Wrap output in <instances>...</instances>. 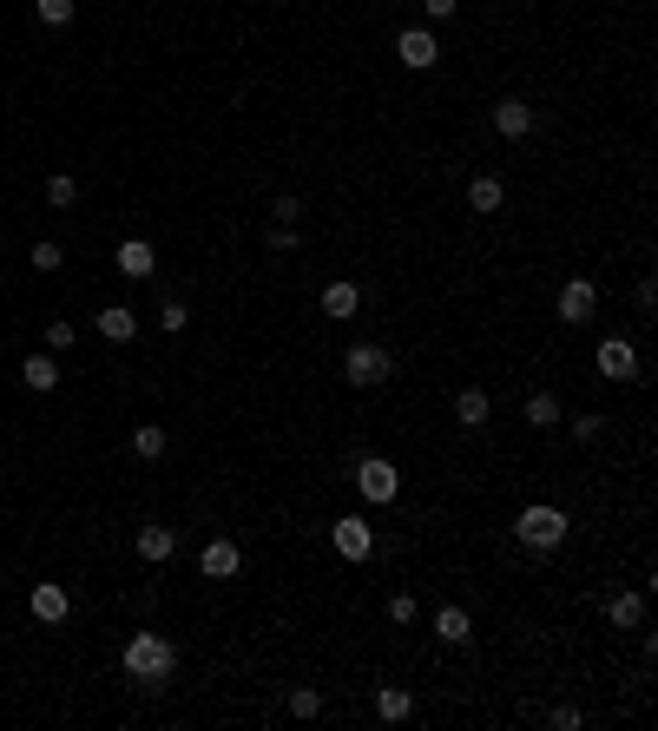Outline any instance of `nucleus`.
<instances>
[{
    "mask_svg": "<svg viewBox=\"0 0 658 731\" xmlns=\"http://www.w3.org/2000/svg\"><path fill=\"white\" fill-rule=\"evenodd\" d=\"M599 435H606V415H580L573 422V442H599Z\"/></svg>",
    "mask_w": 658,
    "mask_h": 731,
    "instance_id": "33",
    "label": "nucleus"
},
{
    "mask_svg": "<svg viewBox=\"0 0 658 731\" xmlns=\"http://www.w3.org/2000/svg\"><path fill=\"white\" fill-rule=\"evenodd\" d=\"M27 613H33V620H40V626H60L66 613H73V593H66L60 580H40V587L27 593Z\"/></svg>",
    "mask_w": 658,
    "mask_h": 731,
    "instance_id": "8",
    "label": "nucleus"
},
{
    "mask_svg": "<svg viewBox=\"0 0 658 731\" xmlns=\"http://www.w3.org/2000/svg\"><path fill=\"white\" fill-rule=\"evenodd\" d=\"M520 415H527V429H560V396L553 389H533Z\"/></svg>",
    "mask_w": 658,
    "mask_h": 731,
    "instance_id": "21",
    "label": "nucleus"
},
{
    "mask_svg": "<svg viewBox=\"0 0 658 731\" xmlns=\"http://www.w3.org/2000/svg\"><path fill=\"white\" fill-rule=\"evenodd\" d=\"M112 264H119V277H126V284H145V277L158 271V251L145 238H126L119 244V257H112Z\"/></svg>",
    "mask_w": 658,
    "mask_h": 731,
    "instance_id": "11",
    "label": "nucleus"
},
{
    "mask_svg": "<svg viewBox=\"0 0 658 731\" xmlns=\"http://www.w3.org/2000/svg\"><path fill=\"white\" fill-rule=\"evenodd\" d=\"M237 567H244L237 541H204V547H198V573H204V580H231Z\"/></svg>",
    "mask_w": 658,
    "mask_h": 731,
    "instance_id": "12",
    "label": "nucleus"
},
{
    "mask_svg": "<svg viewBox=\"0 0 658 731\" xmlns=\"http://www.w3.org/2000/svg\"><path fill=\"white\" fill-rule=\"evenodd\" d=\"M415 613H422V606H415V593H395V600H389V620L395 626H415Z\"/></svg>",
    "mask_w": 658,
    "mask_h": 731,
    "instance_id": "32",
    "label": "nucleus"
},
{
    "mask_svg": "<svg viewBox=\"0 0 658 731\" xmlns=\"http://www.w3.org/2000/svg\"><path fill=\"white\" fill-rule=\"evenodd\" d=\"M435 639L441 646H474V620L461 613V606H441L435 613Z\"/></svg>",
    "mask_w": 658,
    "mask_h": 731,
    "instance_id": "18",
    "label": "nucleus"
},
{
    "mask_svg": "<svg viewBox=\"0 0 658 731\" xmlns=\"http://www.w3.org/2000/svg\"><path fill=\"white\" fill-rule=\"evenodd\" d=\"M494 132H501V139H527L533 132V106L527 99H501V106H494Z\"/></svg>",
    "mask_w": 658,
    "mask_h": 731,
    "instance_id": "14",
    "label": "nucleus"
},
{
    "mask_svg": "<svg viewBox=\"0 0 658 731\" xmlns=\"http://www.w3.org/2000/svg\"><path fill=\"white\" fill-rule=\"evenodd\" d=\"M547 725H553V731H580V705H553Z\"/></svg>",
    "mask_w": 658,
    "mask_h": 731,
    "instance_id": "34",
    "label": "nucleus"
},
{
    "mask_svg": "<svg viewBox=\"0 0 658 731\" xmlns=\"http://www.w3.org/2000/svg\"><path fill=\"white\" fill-rule=\"evenodd\" d=\"M165 448H172V435L158 429V422H139V429H132V455H139V461H158Z\"/></svg>",
    "mask_w": 658,
    "mask_h": 731,
    "instance_id": "23",
    "label": "nucleus"
},
{
    "mask_svg": "<svg viewBox=\"0 0 658 731\" xmlns=\"http://www.w3.org/2000/svg\"><path fill=\"white\" fill-rule=\"evenodd\" d=\"M356 494H362V501H376V508L402 501V468H395L389 455H362L356 461Z\"/></svg>",
    "mask_w": 658,
    "mask_h": 731,
    "instance_id": "3",
    "label": "nucleus"
},
{
    "mask_svg": "<svg viewBox=\"0 0 658 731\" xmlns=\"http://www.w3.org/2000/svg\"><path fill=\"white\" fill-rule=\"evenodd\" d=\"M395 60H402L408 73H428V66L441 60V40L428 27H402V33H395Z\"/></svg>",
    "mask_w": 658,
    "mask_h": 731,
    "instance_id": "6",
    "label": "nucleus"
},
{
    "mask_svg": "<svg viewBox=\"0 0 658 731\" xmlns=\"http://www.w3.org/2000/svg\"><path fill=\"white\" fill-rule=\"evenodd\" d=\"M93 323H99V336H106V343H132V336H139V310H132V303H106Z\"/></svg>",
    "mask_w": 658,
    "mask_h": 731,
    "instance_id": "13",
    "label": "nucleus"
},
{
    "mask_svg": "<svg viewBox=\"0 0 658 731\" xmlns=\"http://www.w3.org/2000/svg\"><path fill=\"white\" fill-rule=\"evenodd\" d=\"M566 508H553V501H533V508H520L514 521V541L533 547V554H553V547H566Z\"/></svg>",
    "mask_w": 658,
    "mask_h": 731,
    "instance_id": "2",
    "label": "nucleus"
},
{
    "mask_svg": "<svg viewBox=\"0 0 658 731\" xmlns=\"http://www.w3.org/2000/svg\"><path fill=\"white\" fill-rule=\"evenodd\" d=\"M329 547H336L343 560H356V567H362V560L376 554V527L362 521V514H336V521H329Z\"/></svg>",
    "mask_w": 658,
    "mask_h": 731,
    "instance_id": "5",
    "label": "nucleus"
},
{
    "mask_svg": "<svg viewBox=\"0 0 658 731\" xmlns=\"http://www.w3.org/2000/svg\"><path fill=\"white\" fill-rule=\"evenodd\" d=\"M60 264H66V251H60L53 238H40V244H33V271H60Z\"/></svg>",
    "mask_w": 658,
    "mask_h": 731,
    "instance_id": "30",
    "label": "nucleus"
},
{
    "mask_svg": "<svg viewBox=\"0 0 658 731\" xmlns=\"http://www.w3.org/2000/svg\"><path fill=\"white\" fill-rule=\"evenodd\" d=\"M270 251H277V257H290V251H303V231H297V224H270Z\"/></svg>",
    "mask_w": 658,
    "mask_h": 731,
    "instance_id": "28",
    "label": "nucleus"
},
{
    "mask_svg": "<svg viewBox=\"0 0 658 731\" xmlns=\"http://www.w3.org/2000/svg\"><path fill=\"white\" fill-rule=\"evenodd\" d=\"M422 14H428V20H455L461 0H422Z\"/></svg>",
    "mask_w": 658,
    "mask_h": 731,
    "instance_id": "35",
    "label": "nucleus"
},
{
    "mask_svg": "<svg viewBox=\"0 0 658 731\" xmlns=\"http://www.w3.org/2000/svg\"><path fill=\"white\" fill-rule=\"evenodd\" d=\"M501 205H507V185H501V178H474V185H468V211H474V218H494Z\"/></svg>",
    "mask_w": 658,
    "mask_h": 731,
    "instance_id": "19",
    "label": "nucleus"
},
{
    "mask_svg": "<svg viewBox=\"0 0 658 731\" xmlns=\"http://www.w3.org/2000/svg\"><path fill=\"white\" fill-rule=\"evenodd\" d=\"M185 323H191V303L185 297H165V303H158V330H165V336H178Z\"/></svg>",
    "mask_w": 658,
    "mask_h": 731,
    "instance_id": "24",
    "label": "nucleus"
},
{
    "mask_svg": "<svg viewBox=\"0 0 658 731\" xmlns=\"http://www.w3.org/2000/svg\"><path fill=\"white\" fill-rule=\"evenodd\" d=\"M132 547H139V560H145V567H165V560L178 554V527H165V521H145V527H139V541H132Z\"/></svg>",
    "mask_w": 658,
    "mask_h": 731,
    "instance_id": "9",
    "label": "nucleus"
},
{
    "mask_svg": "<svg viewBox=\"0 0 658 731\" xmlns=\"http://www.w3.org/2000/svg\"><path fill=\"white\" fill-rule=\"evenodd\" d=\"M283 705H290V718H316V712H323V692H316V685H290V699H283Z\"/></svg>",
    "mask_w": 658,
    "mask_h": 731,
    "instance_id": "25",
    "label": "nucleus"
},
{
    "mask_svg": "<svg viewBox=\"0 0 658 731\" xmlns=\"http://www.w3.org/2000/svg\"><path fill=\"white\" fill-rule=\"evenodd\" d=\"M487 415H494L487 389H461V396H455V422H461L468 435H481V429H487Z\"/></svg>",
    "mask_w": 658,
    "mask_h": 731,
    "instance_id": "15",
    "label": "nucleus"
},
{
    "mask_svg": "<svg viewBox=\"0 0 658 731\" xmlns=\"http://www.w3.org/2000/svg\"><path fill=\"white\" fill-rule=\"evenodd\" d=\"M606 620L619 626V633H639V626H645V593H612V600H606Z\"/></svg>",
    "mask_w": 658,
    "mask_h": 731,
    "instance_id": "17",
    "label": "nucleus"
},
{
    "mask_svg": "<svg viewBox=\"0 0 658 731\" xmlns=\"http://www.w3.org/2000/svg\"><path fill=\"white\" fill-rule=\"evenodd\" d=\"M343 376L356 382V389H382V382L395 376V356L382 350V343H356V350L343 356Z\"/></svg>",
    "mask_w": 658,
    "mask_h": 731,
    "instance_id": "4",
    "label": "nucleus"
},
{
    "mask_svg": "<svg viewBox=\"0 0 658 731\" xmlns=\"http://www.w3.org/2000/svg\"><path fill=\"white\" fill-rule=\"evenodd\" d=\"M33 14H40V27H66L79 7H73V0H33Z\"/></svg>",
    "mask_w": 658,
    "mask_h": 731,
    "instance_id": "27",
    "label": "nucleus"
},
{
    "mask_svg": "<svg viewBox=\"0 0 658 731\" xmlns=\"http://www.w3.org/2000/svg\"><path fill=\"white\" fill-rule=\"evenodd\" d=\"M119 659H126V672H132L139 685H152V692H158V685H165V679L178 672V646H172L165 633H132Z\"/></svg>",
    "mask_w": 658,
    "mask_h": 731,
    "instance_id": "1",
    "label": "nucleus"
},
{
    "mask_svg": "<svg viewBox=\"0 0 658 731\" xmlns=\"http://www.w3.org/2000/svg\"><path fill=\"white\" fill-rule=\"evenodd\" d=\"M599 376H606V382H639L645 376L639 350H632L626 336H606V343H599Z\"/></svg>",
    "mask_w": 658,
    "mask_h": 731,
    "instance_id": "7",
    "label": "nucleus"
},
{
    "mask_svg": "<svg viewBox=\"0 0 658 731\" xmlns=\"http://www.w3.org/2000/svg\"><path fill=\"white\" fill-rule=\"evenodd\" d=\"M73 336H79L73 323H66V317H53V323H47V350H53V356H60V350H73Z\"/></svg>",
    "mask_w": 658,
    "mask_h": 731,
    "instance_id": "31",
    "label": "nucleus"
},
{
    "mask_svg": "<svg viewBox=\"0 0 658 731\" xmlns=\"http://www.w3.org/2000/svg\"><path fill=\"white\" fill-rule=\"evenodd\" d=\"M593 310H599V290L586 284V277H566L560 284V317L566 323H593Z\"/></svg>",
    "mask_w": 658,
    "mask_h": 731,
    "instance_id": "10",
    "label": "nucleus"
},
{
    "mask_svg": "<svg viewBox=\"0 0 658 731\" xmlns=\"http://www.w3.org/2000/svg\"><path fill=\"white\" fill-rule=\"evenodd\" d=\"M47 205H53V211H73V205H79V185H73L66 172H53V178H47Z\"/></svg>",
    "mask_w": 658,
    "mask_h": 731,
    "instance_id": "26",
    "label": "nucleus"
},
{
    "mask_svg": "<svg viewBox=\"0 0 658 731\" xmlns=\"http://www.w3.org/2000/svg\"><path fill=\"white\" fill-rule=\"evenodd\" d=\"M376 712L389 718V725H402V718H415V692H408V685H382V692H376Z\"/></svg>",
    "mask_w": 658,
    "mask_h": 731,
    "instance_id": "22",
    "label": "nucleus"
},
{
    "mask_svg": "<svg viewBox=\"0 0 658 731\" xmlns=\"http://www.w3.org/2000/svg\"><path fill=\"white\" fill-rule=\"evenodd\" d=\"M356 310H362V284L336 277V284L323 290V317H356Z\"/></svg>",
    "mask_w": 658,
    "mask_h": 731,
    "instance_id": "20",
    "label": "nucleus"
},
{
    "mask_svg": "<svg viewBox=\"0 0 658 731\" xmlns=\"http://www.w3.org/2000/svg\"><path fill=\"white\" fill-rule=\"evenodd\" d=\"M20 382H27L33 396H47V389H60V363H53V350H47V356L33 350L27 363H20Z\"/></svg>",
    "mask_w": 658,
    "mask_h": 731,
    "instance_id": "16",
    "label": "nucleus"
},
{
    "mask_svg": "<svg viewBox=\"0 0 658 731\" xmlns=\"http://www.w3.org/2000/svg\"><path fill=\"white\" fill-rule=\"evenodd\" d=\"M270 218L277 224H303V198L297 191H277V198H270Z\"/></svg>",
    "mask_w": 658,
    "mask_h": 731,
    "instance_id": "29",
    "label": "nucleus"
}]
</instances>
